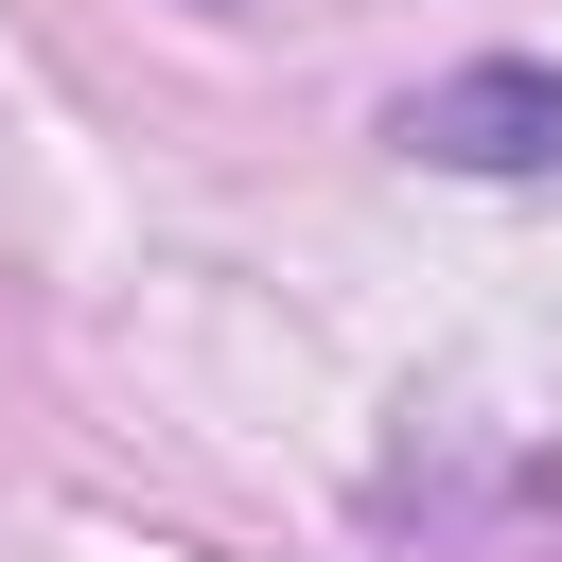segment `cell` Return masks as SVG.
Here are the masks:
<instances>
[{
	"label": "cell",
	"mask_w": 562,
	"mask_h": 562,
	"mask_svg": "<svg viewBox=\"0 0 562 562\" xmlns=\"http://www.w3.org/2000/svg\"><path fill=\"white\" fill-rule=\"evenodd\" d=\"M386 140H404V158H439V176H562V70L474 53V70L404 88V123H386Z\"/></svg>",
	"instance_id": "cell-1"
}]
</instances>
